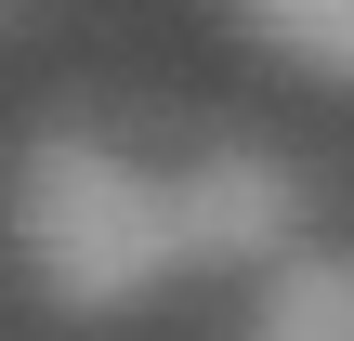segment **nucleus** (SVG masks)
<instances>
[{"mask_svg":"<svg viewBox=\"0 0 354 341\" xmlns=\"http://www.w3.org/2000/svg\"><path fill=\"white\" fill-rule=\"evenodd\" d=\"M13 250H26V276H39L53 315H131L145 289L184 276L171 171H145L131 145L53 118V131L13 158Z\"/></svg>","mask_w":354,"mask_h":341,"instance_id":"f257e3e1","label":"nucleus"},{"mask_svg":"<svg viewBox=\"0 0 354 341\" xmlns=\"http://www.w3.org/2000/svg\"><path fill=\"white\" fill-rule=\"evenodd\" d=\"M236 26L263 53H289L302 79H342L354 92V0H236Z\"/></svg>","mask_w":354,"mask_h":341,"instance_id":"20e7f679","label":"nucleus"},{"mask_svg":"<svg viewBox=\"0 0 354 341\" xmlns=\"http://www.w3.org/2000/svg\"><path fill=\"white\" fill-rule=\"evenodd\" d=\"M250 341H354V250H276L263 263V315Z\"/></svg>","mask_w":354,"mask_h":341,"instance_id":"7ed1b4c3","label":"nucleus"},{"mask_svg":"<svg viewBox=\"0 0 354 341\" xmlns=\"http://www.w3.org/2000/svg\"><path fill=\"white\" fill-rule=\"evenodd\" d=\"M171 210H184V263H276V250H302V171L263 158V145L184 158Z\"/></svg>","mask_w":354,"mask_h":341,"instance_id":"f03ea898","label":"nucleus"}]
</instances>
